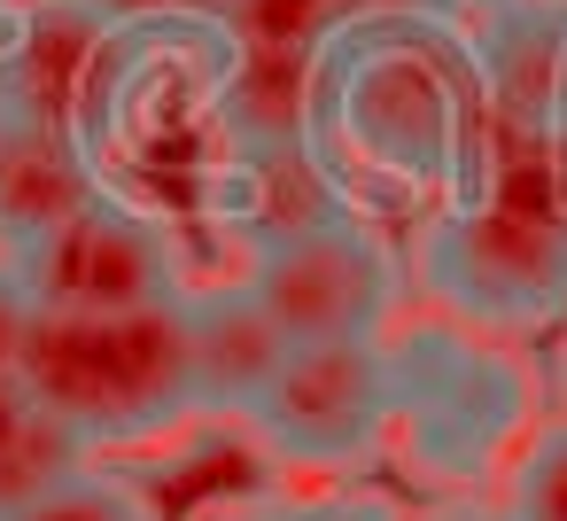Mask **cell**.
I'll use <instances>...</instances> for the list:
<instances>
[{
  "instance_id": "277c9868",
  "label": "cell",
  "mask_w": 567,
  "mask_h": 521,
  "mask_svg": "<svg viewBox=\"0 0 567 521\" xmlns=\"http://www.w3.org/2000/svg\"><path fill=\"white\" fill-rule=\"evenodd\" d=\"M389 420H404L420 467L482 474L505 451V436L528 420V381L474 327L427 319V327H404L389 343Z\"/></svg>"
},
{
  "instance_id": "d4e9b609",
  "label": "cell",
  "mask_w": 567,
  "mask_h": 521,
  "mask_svg": "<svg viewBox=\"0 0 567 521\" xmlns=\"http://www.w3.org/2000/svg\"><path fill=\"white\" fill-rule=\"evenodd\" d=\"M451 17H474V9H497V0H443Z\"/></svg>"
},
{
  "instance_id": "44dd1931",
  "label": "cell",
  "mask_w": 567,
  "mask_h": 521,
  "mask_svg": "<svg viewBox=\"0 0 567 521\" xmlns=\"http://www.w3.org/2000/svg\"><path fill=\"white\" fill-rule=\"evenodd\" d=\"M350 9V24L358 17H412V9H443V0H342Z\"/></svg>"
},
{
  "instance_id": "4fadbf2b",
  "label": "cell",
  "mask_w": 567,
  "mask_h": 521,
  "mask_svg": "<svg viewBox=\"0 0 567 521\" xmlns=\"http://www.w3.org/2000/svg\"><path fill=\"white\" fill-rule=\"evenodd\" d=\"M86 436L71 428V420H55L48 405L17 428V443L9 451H0V521H9V513H24V505H40L48 490H63L79 467H86Z\"/></svg>"
},
{
  "instance_id": "5bb4252c",
  "label": "cell",
  "mask_w": 567,
  "mask_h": 521,
  "mask_svg": "<svg viewBox=\"0 0 567 521\" xmlns=\"http://www.w3.org/2000/svg\"><path fill=\"white\" fill-rule=\"evenodd\" d=\"M226 40H249V48H303V55H327V40L350 24L342 0H226Z\"/></svg>"
},
{
  "instance_id": "7402d4cb",
  "label": "cell",
  "mask_w": 567,
  "mask_h": 521,
  "mask_svg": "<svg viewBox=\"0 0 567 521\" xmlns=\"http://www.w3.org/2000/svg\"><path fill=\"white\" fill-rule=\"evenodd\" d=\"M427 521H520L513 505H443V513H427Z\"/></svg>"
},
{
  "instance_id": "3957f363",
  "label": "cell",
  "mask_w": 567,
  "mask_h": 521,
  "mask_svg": "<svg viewBox=\"0 0 567 521\" xmlns=\"http://www.w3.org/2000/svg\"><path fill=\"white\" fill-rule=\"evenodd\" d=\"M420 288L443 319L474 335L551 327L567 311V234L489 195H443L420 234Z\"/></svg>"
},
{
  "instance_id": "30bf717a",
  "label": "cell",
  "mask_w": 567,
  "mask_h": 521,
  "mask_svg": "<svg viewBox=\"0 0 567 521\" xmlns=\"http://www.w3.org/2000/svg\"><path fill=\"white\" fill-rule=\"evenodd\" d=\"M187 343H195V412H218V420H249L280 358L296 350L288 327L249 296V280L187 288Z\"/></svg>"
},
{
  "instance_id": "52a82bcc",
  "label": "cell",
  "mask_w": 567,
  "mask_h": 521,
  "mask_svg": "<svg viewBox=\"0 0 567 521\" xmlns=\"http://www.w3.org/2000/svg\"><path fill=\"white\" fill-rule=\"evenodd\" d=\"M249 428L296 467H350L389 436V343H296Z\"/></svg>"
},
{
  "instance_id": "9a60e30c",
  "label": "cell",
  "mask_w": 567,
  "mask_h": 521,
  "mask_svg": "<svg viewBox=\"0 0 567 521\" xmlns=\"http://www.w3.org/2000/svg\"><path fill=\"white\" fill-rule=\"evenodd\" d=\"M9 521H156V513H148V498H141L125 474H94V467H79L63 490H48L40 505L9 513Z\"/></svg>"
},
{
  "instance_id": "7a4b0ae2",
  "label": "cell",
  "mask_w": 567,
  "mask_h": 521,
  "mask_svg": "<svg viewBox=\"0 0 567 521\" xmlns=\"http://www.w3.org/2000/svg\"><path fill=\"white\" fill-rule=\"evenodd\" d=\"M32 405L71 420L86 443H141L195 412L187 288L133 311H32L17 358Z\"/></svg>"
},
{
  "instance_id": "5b68a950",
  "label": "cell",
  "mask_w": 567,
  "mask_h": 521,
  "mask_svg": "<svg viewBox=\"0 0 567 521\" xmlns=\"http://www.w3.org/2000/svg\"><path fill=\"white\" fill-rule=\"evenodd\" d=\"M241 280L288 327V343H381L404 288L396 249L381 242V226H365V211L249 249Z\"/></svg>"
},
{
  "instance_id": "d6986e66",
  "label": "cell",
  "mask_w": 567,
  "mask_h": 521,
  "mask_svg": "<svg viewBox=\"0 0 567 521\" xmlns=\"http://www.w3.org/2000/svg\"><path fill=\"white\" fill-rule=\"evenodd\" d=\"M288 521H396L381 498H311V505H288Z\"/></svg>"
},
{
  "instance_id": "ffe728a7",
  "label": "cell",
  "mask_w": 567,
  "mask_h": 521,
  "mask_svg": "<svg viewBox=\"0 0 567 521\" xmlns=\"http://www.w3.org/2000/svg\"><path fill=\"white\" fill-rule=\"evenodd\" d=\"M40 405H32V389H24V374H0V451L17 443V428L32 420Z\"/></svg>"
},
{
  "instance_id": "ba28073f",
  "label": "cell",
  "mask_w": 567,
  "mask_h": 521,
  "mask_svg": "<svg viewBox=\"0 0 567 521\" xmlns=\"http://www.w3.org/2000/svg\"><path fill=\"white\" fill-rule=\"evenodd\" d=\"M210 203L218 218L265 249V242H288V234H311V226H334L358 211L350 195V172L327 156V141H280V149H226L218 180H210Z\"/></svg>"
},
{
  "instance_id": "484cf974",
  "label": "cell",
  "mask_w": 567,
  "mask_h": 521,
  "mask_svg": "<svg viewBox=\"0 0 567 521\" xmlns=\"http://www.w3.org/2000/svg\"><path fill=\"white\" fill-rule=\"evenodd\" d=\"M551 125H559V133H567V94H559V118H551Z\"/></svg>"
},
{
  "instance_id": "9c48e42d",
  "label": "cell",
  "mask_w": 567,
  "mask_h": 521,
  "mask_svg": "<svg viewBox=\"0 0 567 521\" xmlns=\"http://www.w3.org/2000/svg\"><path fill=\"white\" fill-rule=\"evenodd\" d=\"M102 187H110V164L79 125L0 102V257L48 234L55 218H71L79 203H94Z\"/></svg>"
},
{
  "instance_id": "603a6c76",
  "label": "cell",
  "mask_w": 567,
  "mask_h": 521,
  "mask_svg": "<svg viewBox=\"0 0 567 521\" xmlns=\"http://www.w3.org/2000/svg\"><path fill=\"white\" fill-rule=\"evenodd\" d=\"M210 521H288V505H226V513H210Z\"/></svg>"
},
{
  "instance_id": "8fae6325",
  "label": "cell",
  "mask_w": 567,
  "mask_h": 521,
  "mask_svg": "<svg viewBox=\"0 0 567 521\" xmlns=\"http://www.w3.org/2000/svg\"><path fill=\"white\" fill-rule=\"evenodd\" d=\"M474 63L489 118L551 125L567 94V0H497L474 9Z\"/></svg>"
},
{
  "instance_id": "8992f818",
  "label": "cell",
  "mask_w": 567,
  "mask_h": 521,
  "mask_svg": "<svg viewBox=\"0 0 567 521\" xmlns=\"http://www.w3.org/2000/svg\"><path fill=\"white\" fill-rule=\"evenodd\" d=\"M9 273L24 280L32 311H133L187 288L172 234L148 211H133L117 187H102L94 203H79L24 249H9Z\"/></svg>"
},
{
  "instance_id": "ac0fdd59",
  "label": "cell",
  "mask_w": 567,
  "mask_h": 521,
  "mask_svg": "<svg viewBox=\"0 0 567 521\" xmlns=\"http://www.w3.org/2000/svg\"><path fill=\"white\" fill-rule=\"evenodd\" d=\"M24 327H32V296H24V280L9 273V257H0V374H17Z\"/></svg>"
},
{
  "instance_id": "2e32d148",
  "label": "cell",
  "mask_w": 567,
  "mask_h": 521,
  "mask_svg": "<svg viewBox=\"0 0 567 521\" xmlns=\"http://www.w3.org/2000/svg\"><path fill=\"white\" fill-rule=\"evenodd\" d=\"M513 513L520 521H567V420L544 428L513 474Z\"/></svg>"
},
{
  "instance_id": "e0dca14e",
  "label": "cell",
  "mask_w": 567,
  "mask_h": 521,
  "mask_svg": "<svg viewBox=\"0 0 567 521\" xmlns=\"http://www.w3.org/2000/svg\"><path fill=\"white\" fill-rule=\"evenodd\" d=\"M86 9H94L102 24L133 32V24H218L226 0H86Z\"/></svg>"
},
{
  "instance_id": "6da1fadb",
  "label": "cell",
  "mask_w": 567,
  "mask_h": 521,
  "mask_svg": "<svg viewBox=\"0 0 567 521\" xmlns=\"http://www.w3.org/2000/svg\"><path fill=\"white\" fill-rule=\"evenodd\" d=\"M489 133L474 32L451 9L358 17L319 55V141L358 180L404 195H458Z\"/></svg>"
},
{
  "instance_id": "7c38bea8",
  "label": "cell",
  "mask_w": 567,
  "mask_h": 521,
  "mask_svg": "<svg viewBox=\"0 0 567 521\" xmlns=\"http://www.w3.org/2000/svg\"><path fill=\"white\" fill-rule=\"evenodd\" d=\"M210 125H218L226 149L319 141V55L226 40L218 79H210Z\"/></svg>"
},
{
  "instance_id": "cb8c5ba5",
  "label": "cell",
  "mask_w": 567,
  "mask_h": 521,
  "mask_svg": "<svg viewBox=\"0 0 567 521\" xmlns=\"http://www.w3.org/2000/svg\"><path fill=\"white\" fill-rule=\"evenodd\" d=\"M17 17H24V0H0V55H9V40H17Z\"/></svg>"
}]
</instances>
